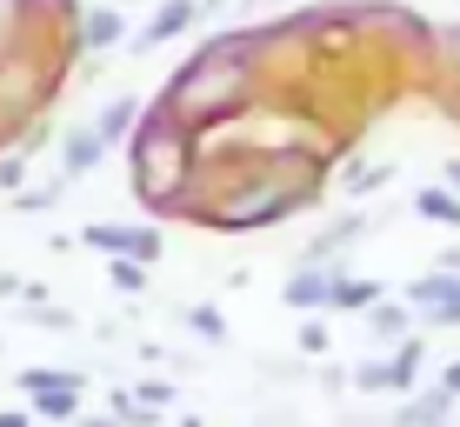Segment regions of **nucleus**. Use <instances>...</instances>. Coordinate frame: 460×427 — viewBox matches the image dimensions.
<instances>
[{"label":"nucleus","instance_id":"9d476101","mask_svg":"<svg viewBox=\"0 0 460 427\" xmlns=\"http://www.w3.org/2000/svg\"><path fill=\"white\" fill-rule=\"evenodd\" d=\"M120 40V13H87V47H114Z\"/></svg>","mask_w":460,"mask_h":427},{"label":"nucleus","instance_id":"f257e3e1","mask_svg":"<svg viewBox=\"0 0 460 427\" xmlns=\"http://www.w3.org/2000/svg\"><path fill=\"white\" fill-rule=\"evenodd\" d=\"M134 154H140V167H134L140 194L147 200H173V187H181V173H187V161H173V154H181V120L154 114L147 128L134 134Z\"/></svg>","mask_w":460,"mask_h":427},{"label":"nucleus","instance_id":"9b49d317","mask_svg":"<svg viewBox=\"0 0 460 427\" xmlns=\"http://www.w3.org/2000/svg\"><path fill=\"white\" fill-rule=\"evenodd\" d=\"M374 300V280H334V307H367Z\"/></svg>","mask_w":460,"mask_h":427},{"label":"nucleus","instance_id":"7ed1b4c3","mask_svg":"<svg viewBox=\"0 0 460 427\" xmlns=\"http://www.w3.org/2000/svg\"><path fill=\"white\" fill-rule=\"evenodd\" d=\"M327 300H334V274L327 267H300L288 280V307H327Z\"/></svg>","mask_w":460,"mask_h":427},{"label":"nucleus","instance_id":"dca6fc26","mask_svg":"<svg viewBox=\"0 0 460 427\" xmlns=\"http://www.w3.org/2000/svg\"><path fill=\"white\" fill-rule=\"evenodd\" d=\"M440 394H447V401L460 394V360H454V368H440Z\"/></svg>","mask_w":460,"mask_h":427},{"label":"nucleus","instance_id":"4468645a","mask_svg":"<svg viewBox=\"0 0 460 427\" xmlns=\"http://www.w3.org/2000/svg\"><path fill=\"white\" fill-rule=\"evenodd\" d=\"M40 407H47L54 421H67V414H74V387H60V394H40Z\"/></svg>","mask_w":460,"mask_h":427},{"label":"nucleus","instance_id":"a211bd4d","mask_svg":"<svg viewBox=\"0 0 460 427\" xmlns=\"http://www.w3.org/2000/svg\"><path fill=\"white\" fill-rule=\"evenodd\" d=\"M0 427H27V414H0Z\"/></svg>","mask_w":460,"mask_h":427},{"label":"nucleus","instance_id":"39448f33","mask_svg":"<svg viewBox=\"0 0 460 427\" xmlns=\"http://www.w3.org/2000/svg\"><path fill=\"white\" fill-rule=\"evenodd\" d=\"M134 128H140V101H114L101 120H93V134H101V140H120V134H134Z\"/></svg>","mask_w":460,"mask_h":427},{"label":"nucleus","instance_id":"f03ea898","mask_svg":"<svg viewBox=\"0 0 460 427\" xmlns=\"http://www.w3.org/2000/svg\"><path fill=\"white\" fill-rule=\"evenodd\" d=\"M414 307L434 314V327H460V274H427V280H414Z\"/></svg>","mask_w":460,"mask_h":427},{"label":"nucleus","instance_id":"1a4fd4ad","mask_svg":"<svg viewBox=\"0 0 460 427\" xmlns=\"http://www.w3.org/2000/svg\"><path fill=\"white\" fill-rule=\"evenodd\" d=\"M187 327H194V334H200V341H214V347H220V341H227V321H220V314H214V307H187Z\"/></svg>","mask_w":460,"mask_h":427},{"label":"nucleus","instance_id":"f8f14e48","mask_svg":"<svg viewBox=\"0 0 460 427\" xmlns=\"http://www.w3.org/2000/svg\"><path fill=\"white\" fill-rule=\"evenodd\" d=\"M107 274H114V288H120V294H140V288H147V274H140V261H114V267H107Z\"/></svg>","mask_w":460,"mask_h":427},{"label":"nucleus","instance_id":"0eeeda50","mask_svg":"<svg viewBox=\"0 0 460 427\" xmlns=\"http://www.w3.org/2000/svg\"><path fill=\"white\" fill-rule=\"evenodd\" d=\"M194 0H173V7H161V13H154V27H147V40H167V34H181V27L187 21H194Z\"/></svg>","mask_w":460,"mask_h":427},{"label":"nucleus","instance_id":"ddd939ff","mask_svg":"<svg viewBox=\"0 0 460 427\" xmlns=\"http://www.w3.org/2000/svg\"><path fill=\"white\" fill-rule=\"evenodd\" d=\"M394 181V167H354L347 173V187H354V194H367V187H387Z\"/></svg>","mask_w":460,"mask_h":427},{"label":"nucleus","instance_id":"20e7f679","mask_svg":"<svg viewBox=\"0 0 460 427\" xmlns=\"http://www.w3.org/2000/svg\"><path fill=\"white\" fill-rule=\"evenodd\" d=\"M101 147H107V140L93 128H74L67 134V173H93V167H101Z\"/></svg>","mask_w":460,"mask_h":427},{"label":"nucleus","instance_id":"2eb2a0df","mask_svg":"<svg viewBox=\"0 0 460 427\" xmlns=\"http://www.w3.org/2000/svg\"><path fill=\"white\" fill-rule=\"evenodd\" d=\"M300 347H307V354H321V347H327V327L307 321V327H300Z\"/></svg>","mask_w":460,"mask_h":427},{"label":"nucleus","instance_id":"423d86ee","mask_svg":"<svg viewBox=\"0 0 460 427\" xmlns=\"http://www.w3.org/2000/svg\"><path fill=\"white\" fill-rule=\"evenodd\" d=\"M420 220H440V227H460V194H447V187H427V194L414 200Z\"/></svg>","mask_w":460,"mask_h":427},{"label":"nucleus","instance_id":"f3484780","mask_svg":"<svg viewBox=\"0 0 460 427\" xmlns=\"http://www.w3.org/2000/svg\"><path fill=\"white\" fill-rule=\"evenodd\" d=\"M447 194H460V161L447 167Z\"/></svg>","mask_w":460,"mask_h":427},{"label":"nucleus","instance_id":"6e6552de","mask_svg":"<svg viewBox=\"0 0 460 427\" xmlns=\"http://www.w3.org/2000/svg\"><path fill=\"white\" fill-rule=\"evenodd\" d=\"M367 327H374L380 341L401 347V341H407V307H374V314H367Z\"/></svg>","mask_w":460,"mask_h":427}]
</instances>
